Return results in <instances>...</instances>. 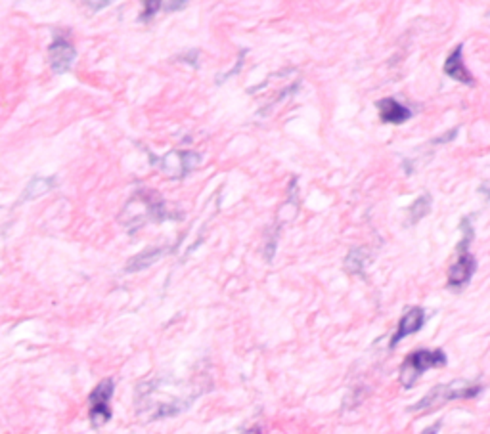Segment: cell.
Returning <instances> with one entry per match:
<instances>
[{"label": "cell", "instance_id": "6da1fadb", "mask_svg": "<svg viewBox=\"0 0 490 434\" xmlns=\"http://www.w3.org/2000/svg\"><path fill=\"white\" fill-rule=\"evenodd\" d=\"M479 392H481V387L471 385L467 381H454V383H448V385H439L425 398H422L414 406H410V411H429V409L441 407L446 402L475 398Z\"/></svg>", "mask_w": 490, "mask_h": 434}, {"label": "cell", "instance_id": "7a4b0ae2", "mask_svg": "<svg viewBox=\"0 0 490 434\" xmlns=\"http://www.w3.org/2000/svg\"><path fill=\"white\" fill-rule=\"evenodd\" d=\"M446 366V354L443 350H415L401 366V383L404 388H412L427 369Z\"/></svg>", "mask_w": 490, "mask_h": 434}, {"label": "cell", "instance_id": "3957f363", "mask_svg": "<svg viewBox=\"0 0 490 434\" xmlns=\"http://www.w3.org/2000/svg\"><path fill=\"white\" fill-rule=\"evenodd\" d=\"M113 388H115V383L113 379H103L100 381L94 387V390L90 392L89 402H90V425L94 428L103 427L109 419H111V407H109V402H111V396H113Z\"/></svg>", "mask_w": 490, "mask_h": 434}, {"label": "cell", "instance_id": "277c9868", "mask_svg": "<svg viewBox=\"0 0 490 434\" xmlns=\"http://www.w3.org/2000/svg\"><path fill=\"white\" fill-rule=\"evenodd\" d=\"M77 58L75 46L63 34H56L54 41L48 46V61L54 73H65L73 65Z\"/></svg>", "mask_w": 490, "mask_h": 434}, {"label": "cell", "instance_id": "5b68a950", "mask_svg": "<svg viewBox=\"0 0 490 434\" xmlns=\"http://www.w3.org/2000/svg\"><path fill=\"white\" fill-rule=\"evenodd\" d=\"M423 324H425V312H423V308H420V306L408 308V310L404 312V316L401 318V321H398V326H396V333L393 335V339H391V348H395L402 339H406L410 335L420 331L423 327Z\"/></svg>", "mask_w": 490, "mask_h": 434}, {"label": "cell", "instance_id": "8992f818", "mask_svg": "<svg viewBox=\"0 0 490 434\" xmlns=\"http://www.w3.org/2000/svg\"><path fill=\"white\" fill-rule=\"evenodd\" d=\"M477 260L470 251H463L458 255L456 262L450 266L448 270V285L450 287H463L465 283H470L471 276L475 274Z\"/></svg>", "mask_w": 490, "mask_h": 434}, {"label": "cell", "instance_id": "52a82bcc", "mask_svg": "<svg viewBox=\"0 0 490 434\" xmlns=\"http://www.w3.org/2000/svg\"><path fill=\"white\" fill-rule=\"evenodd\" d=\"M444 73L452 81L462 82V84H467V87L475 84V79L471 77L470 69L465 68V63H463V44H458L448 54V58L444 61Z\"/></svg>", "mask_w": 490, "mask_h": 434}, {"label": "cell", "instance_id": "ba28073f", "mask_svg": "<svg viewBox=\"0 0 490 434\" xmlns=\"http://www.w3.org/2000/svg\"><path fill=\"white\" fill-rule=\"evenodd\" d=\"M377 111L382 117L383 122L389 125H402L412 117L410 109L406 106H402L401 102H396L395 98H383L377 102Z\"/></svg>", "mask_w": 490, "mask_h": 434}, {"label": "cell", "instance_id": "9c48e42d", "mask_svg": "<svg viewBox=\"0 0 490 434\" xmlns=\"http://www.w3.org/2000/svg\"><path fill=\"white\" fill-rule=\"evenodd\" d=\"M165 253H169V249H167V247L148 249V251H144V253H140V255H137V257L130 258L129 264H127V268H125V270L129 272V274H132V272L146 270L148 266H151L153 262H157L159 258L163 257Z\"/></svg>", "mask_w": 490, "mask_h": 434}, {"label": "cell", "instance_id": "30bf717a", "mask_svg": "<svg viewBox=\"0 0 490 434\" xmlns=\"http://www.w3.org/2000/svg\"><path fill=\"white\" fill-rule=\"evenodd\" d=\"M56 186V178H33L31 182H29V186L25 188V191H23V201H27V199H34V197H41L42 193H46V191H50L52 188Z\"/></svg>", "mask_w": 490, "mask_h": 434}, {"label": "cell", "instance_id": "8fae6325", "mask_svg": "<svg viewBox=\"0 0 490 434\" xmlns=\"http://www.w3.org/2000/svg\"><path fill=\"white\" fill-rule=\"evenodd\" d=\"M429 210H431V196H429V193H423L422 197L415 199L414 205L408 209L410 224H415V222H420L423 217H427Z\"/></svg>", "mask_w": 490, "mask_h": 434}, {"label": "cell", "instance_id": "7c38bea8", "mask_svg": "<svg viewBox=\"0 0 490 434\" xmlns=\"http://www.w3.org/2000/svg\"><path fill=\"white\" fill-rule=\"evenodd\" d=\"M364 249H354V251H351V255L347 257V268L348 272H353V274H358V272H362L364 268H366V262H367V255H364Z\"/></svg>", "mask_w": 490, "mask_h": 434}, {"label": "cell", "instance_id": "4fadbf2b", "mask_svg": "<svg viewBox=\"0 0 490 434\" xmlns=\"http://www.w3.org/2000/svg\"><path fill=\"white\" fill-rule=\"evenodd\" d=\"M159 8H161V2H151V0L144 2V12L140 15V21H150L159 12Z\"/></svg>", "mask_w": 490, "mask_h": 434}, {"label": "cell", "instance_id": "5bb4252c", "mask_svg": "<svg viewBox=\"0 0 490 434\" xmlns=\"http://www.w3.org/2000/svg\"><path fill=\"white\" fill-rule=\"evenodd\" d=\"M456 136H458V129L448 130V132H446V134H444L443 138H436L435 143H446V142H450V140H454Z\"/></svg>", "mask_w": 490, "mask_h": 434}, {"label": "cell", "instance_id": "9a60e30c", "mask_svg": "<svg viewBox=\"0 0 490 434\" xmlns=\"http://www.w3.org/2000/svg\"><path fill=\"white\" fill-rule=\"evenodd\" d=\"M439 430H441V423H435V425H431V427L425 428L422 434H439Z\"/></svg>", "mask_w": 490, "mask_h": 434}, {"label": "cell", "instance_id": "2e32d148", "mask_svg": "<svg viewBox=\"0 0 490 434\" xmlns=\"http://www.w3.org/2000/svg\"><path fill=\"white\" fill-rule=\"evenodd\" d=\"M87 6L89 8H106V6H109V2H87Z\"/></svg>", "mask_w": 490, "mask_h": 434}, {"label": "cell", "instance_id": "e0dca14e", "mask_svg": "<svg viewBox=\"0 0 490 434\" xmlns=\"http://www.w3.org/2000/svg\"><path fill=\"white\" fill-rule=\"evenodd\" d=\"M244 434H263V433H260L259 427H253V428H249V430H245Z\"/></svg>", "mask_w": 490, "mask_h": 434}]
</instances>
